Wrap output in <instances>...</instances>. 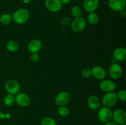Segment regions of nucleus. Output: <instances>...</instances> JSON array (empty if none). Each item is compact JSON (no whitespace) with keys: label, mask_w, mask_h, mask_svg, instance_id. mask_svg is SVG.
<instances>
[{"label":"nucleus","mask_w":126,"mask_h":125,"mask_svg":"<svg viewBox=\"0 0 126 125\" xmlns=\"http://www.w3.org/2000/svg\"><path fill=\"white\" fill-rule=\"evenodd\" d=\"M31 1L32 0H22V1H23L24 4H29L31 2Z\"/></svg>","instance_id":"obj_33"},{"label":"nucleus","mask_w":126,"mask_h":125,"mask_svg":"<svg viewBox=\"0 0 126 125\" xmlns=\"http://www.w3.org/2000/svg\"><path fill=\"white\" fill-rule=\"evenodd\" d=\"M70 13L74 18H78V17H81L82 9L79 6H74L71 7Z\"/></svg>","instance_id":"obj_22"},{"label":"nucleus","mask_w":126,"mask_h":125,"mask_svg":"<svg viewBox=\"0 0 126 125\" xmlns=\"http://www.w3.org/2000/svg\"><path fill=\"white\" fill-rule=\"evenodd\" d=\"M71 100V94L67 91H61L57 94L54 99L55 105L58 107L64 106L70 102Z\"/></svg>","instance_id":"obj_5"},{"label":"nucleus","mask_w":126,"mask_h":125,"mask_svg":"<svg viewBox=\"0 0 126 125\" xmlns=\"http://www.w3.org/2000/svg\"><path fill=\"white\" fill-rule=\"evenodd\" d=\"M3 102L7 107H11L15 104V96L12 94H7L3 99Z\"/></svg>","instance_id":"obj_21"},{"label":"nucleus","mask_w":126,"mask_h":125,"mask_svg":"<svg viewBox=\"0 0 126 125\" xmlns=\"http://www.w3.org/2000/svg\"><path fill=\"white\" fill-rule=\"evenodd\" d=\"M44 5L47 10L52 13L59 12L62 7L60 0H45Z\"/></svg>","instance_id":"obj_9"},{"label":"nucleus","mask_w":126,"mask_h":125,"mask_svg":"<svg viewBox=\"0 0 126 125\" xmlns=\"http://www.w3.org/2000/svg\"><path fill=\"white\" fill-rule=\"evenodd\" d=\"M126 125V123H123V124H120V125Z\"/></svg>","instance_id":"obj_34"},{"label":"nucleus","mask_w":126,"mask_h":125,"mask_svg":"<svg viewBox=\"0 0 126 125\" xmlns=\"http://www.w3.org/2000/svg\"><path fill=\"white\" fill-rule=\"evenodd\" d=\"M112 120L118 125L126 123V113L124 110L121 109H116L113 112Z\"/></svg>","instance_id":"obj_10"},{"label":"nucleus","mask_w":126,"mask_h":125,"mask_svg":"<svg viewBox=\"0 0 126 125\" xmlns=\"http://www.w3.org/2000/svg\"><path fill=\"white\" fill-rule=\"evenodd\" d=\"M81 75L84 78H89L92 76L91 69L89 67H85L81 71Z\"/></svg>","instance_id":"obj_25"},{"label":"nucleus","mask_w":126,"mask_h":125,"mask_svg":"<svg viewBox=\"0 0 126 125\" xmlns=\"http://www.w3.org/2000/svg\"><path fill=\"white\" fill-rule=\"evenodd\" d=\"M118 99L121 101L125 102L126 100V91L125 89H121L116 93Z\"/></svg>","instance_id":"obj_26"},{"label":"nucleus","mask_w":126,"mask_h":125,"mask_svg":"<svg viewBox=\"0 0 126 125\" xmlns=\"http://www.w3.org/2000/svg\"><path fill=\"white\" fill-rule=\"evenodd\" d=\"M87 20L89 24L92 25H97L99 22V16L95 12L89 13Z\"/></svg>","instance_id":"obj_20"},{"label":"nucleus","mask_w":126,"mask_h":125,"mask_svg":"<svg viewBox=\"0 0 126 125\" xmlns=\"http://www.w3.org/2000/svg\"><path fill=\"white\" fill-rule=\"evenodd\" d=\"M92 75L97 80L105 79L107 77V71L102 66H95L91 69Z\"/></svg>","instance_id":"obj_14"},{"label":"nucleus","mask_w":126,"mask_h":125,"mask_svg":"<svg viewBox=\"0 0 126 125\" xmlns=\"http://www.w3.org/2000/svg\"><path fill=\"white\" fill-rule=\"evenodd\" d=\"M87 106L91 110H97L100 107L101 101L99 98L96 95H91L87 99Z\"/></svg>","instance_id":"obj_16"},{"label":"nucleus","mask_w":126,"mask_h":125,"mask_svg":"<svg viewBox=\"0 0 126 125\" xmlns=\"http://www.w3.org/2000/svg\"><path fill=\"white\" fill-rule=\"evenodd\" d=\"M41 125H57L55 119L50 116H45L41 121Z\"/></svg>","instance_id":"obj_23"},{"label":"nucleus","mask_w":126,"mask_h":125,"mask_svg":"<svg viewBox=\"0 0 126 125\" xmlns=\"http://www.w3.org/2000/svg\"><path fill=\"white\" fill-rule=\"evenodd\" d=\"M6 47V49L9 52L11 53L16 52L18 50V48H19V45H18V42L17 41H16V40H11L7 42Z\"/></svg>","instance_id":"obj_19"},{"label":"nucleus","mask_w":126,"mask_h":125,"mask_svg":"<svg viewBox=\"0 0 126 125\" xmlns=\"http://www.w3.org/2000/svg\"><path fill=\"white\" fill-rule=\"evenodd\" d=\"M15 102L22 107H26L30 105L31 99L29 96L24 92H19L16 94Z\"/></svg>","instance_id":"obj_7"},{"label":"nucleus","mask_w":126,"mask_h":125,"mask_svg":"<svg viewBox=\"0 0 126 125\" xmlns=\"http://www.w3.org/2000/svg\"><path fill=\"white\" fill-rule=\"evenodd\" d=\"M119 13H120V15L122 16V17H126V11L125 9H123V10H121V11H119Z\"/></svg>","instance_id":"obj_31"},{"label":"nucleus","mask_w":126,"mask_h":125,"mask_svg":"<svg viewBox=\"0 0 126 125\" xmlns=\"http://www.w3.org/2000/svg\"><path fill=\"white\" fill-rule=\"evenodd\" d=\"M4 89L7 94L16 95L20 92V85L18 81L14 79H10L6 81L5 83Z\"/></svg>","instance_id":"obj_3"},{"label":"nucleus","mask_w":126,"mask_h":125,"mask_svg":"<svg viewBox=\"0 0 126 125\" xmlns=\"http://www.w3.org/2000/svg\"><path fill=\"white\" fill-rule=\"evenodd\" d=\"M71 0H60V2L62 3V4H68L70 3L71 2Z\"/></svg>","instance_id":"obj_30"},{"label":"nucleus","mask_w":126,"mask_h":125,"mask_svg":"<svg viewBox=\"0 0 126 125\" xmlns=\"http://www.w3.org/2000/svg\"><path fill=\"white\" fill-rule=\"evenodd\" d=\"M113 57L118 61H124L126 60V49L124 47H118L113 51Z\"/></svg>","instance_id":"obj_17"},{"label":"nucleus","mask_w":126,"mask_h":125,"mask_svg":"<svg viewBox=\"0 0 126 125\" xmlns=\"http://www.w3.org/2000/svg\"><path fill=\"white\" fill-rule=\"evenodd\" d=\"M112 114H113V111L111 110V108L103 107L100 109L99 111L98 112L97 116L100 122L105 123L108 121H111Z\"/></svg>","instance_id":"obj_6"},{"label":"nucleus","mask_w":126,"mask_h":125,"mask_svg":"<svg viewBox=\"0 0 126 125\" xmlns=\"http://www.w3.org/2000/svg\"><path fill=\"white\" fill-rule=\"evenodd\" d=\"M110 76L113 80H118L121 77L123 73V67L118 63H113L110 67L108 71Z\"/></svg>","instance_id":"obj_8"},{"label":"nucleus","mask_w":126,"mask_h":125,"mask_svg":"<svg viewBox=\"0 0 126 125\" xmlns=\"http://www.w3.org/2000/svg\"><path fill=\"white\" fill-rule=\"evenodd\" d=\"M70 18L68 17V16H66V17H65L64 18H63L61 20L62 25L64 26L68 25L70 23Z\"/></svg>","instance_id":"obj_28"},{"label":"nucleus","mask_w":126,"mask_h":125,"mask_svg":"<svg viewBox=\"0 0 126 125\" xmlns=\"http://www.w3.org/2000/svg\"><path fill=\"white\" fill-rule=\"evenodd\" d=\"M87 26V20L84 17L75 18L71 23V29L75 33H80L84 30Z\"/></svg>","instance_id":"obj_4"},{"label":"nucleus","mask_w":126,"mask_h":125,"mask_svg":"<svg viewBox=\"0 0 126 125\" xmlns=\"http://www.w3.org/2000/svg\"><path fill=\"white\" fill-rule=\"evenodd\" d=\"M43 47V43L41 40L38 39H34L31 40L28 44L27 49L31 53H38Z\"/></svg>","instance_id":"obj_15"},{"label":"nucleus","mask_w":126,"mask_h":125,"mask_svg":"<svg viewBox=\"0 0 126 125\" xmlns=\"http://www.w3.org/2000/svg\"><path fill=\"white\" fill-rule=\"evenodd\" d=\"M104 125H119L117 124L116 123L114 122V121H112L111 120V121H108V122L104 123Z\"/></svg>","instance_id":"obj_29"},{"label":"nucleus","mask_w":126,"mask_h":125,"mask_svg":"<svg viewBox=\"0 0 126 125\" xmlns=\"http://www.w3.org/2000/svg\"><path fill=\"white\" fill-rule=\"evenodd\" d=\"M12 21L16 24L23 25L28 22L30 18V12L27 9L20 8L16 10L12 15Z\"/></svg>","instance_id":"obj_1"},{"label":"nucleus","mask_w":126,"mask_h":125,"mask_svg":"<svg viewBox=\"0 0 126 125\" xmlns=\"http://www.w3.org/2000/svg\"><path fill=\"white\" fill-rule=\"evenodd\" d=\"M118 96L116 93L113 92L105 93L102 99V103L103 107L111 108L118 102Z\"/></svg>","instance_id":"obj_2"},{"label":"nucleus","mask_w":126,"mask_h":125,"mask_svg":"<svg viewBox=\"0 0 126 125\" xmlns=\"http://www.w3.org/2000/svg\"><path fill=\"white\" fill-rule=\"evenodd\" d=\"M115 82H113L111 80L103 79L100 82L99 84V87L100 89L105 93H109V92L114 91L116 89Z\"/></svg>","instance_id":"obj_11"},{"label":"nucleus","mask_w":126,"mask_h":125,"mask_svg":"<svg viewBox=\"0 0 126 125\" xmlns=\"http://www.w3.org/2000/svg\"><path fill=\"white\" fill-rule=\"evenodd\" d=\"M39 60V55L38 53H31L30 55V60L31 61L33 62H36L38 61Z\"/></svg>","instance_id":"obj_27"},{"label":"nucleus","mask_w":126,"mask_h":125,"mask_svg":"<svg viewBox=\"0 0 126 125\" xmlns=\"http://www.w3.org/2000/svg\"><path fill=\"white\" fill-rule=\"evenodd\" d=\"M57 112L59 115L62 117H66L70 114V109L66 106H60L58 107Z\"/></svg>","instance_id":"obj_24"},{"label":"nucleus","mask_w":126,"mask_h":125,"mask_svg":"<svg viewBox=\"0 0 126 125\" xmlns=\"http://www.w3.org/2000/svg\"><path fill=\"white\" fill-rule=\"evenodd\" d=\"M100 0H84L82 6L85 11L88 13L94 12L99 6Z\"/></svg>","instance_id":"obj_12"},{"label":"nucleus","mask_w":126,"mask_h":125,"mask_svg":"<svg viewBox=\"0 0 126 125\" xmlns=\"http://www.w3.org/2000/svg\"><path fill=\"white\" fill-rule=\"evenodd\" d=\"M12 22V15L8 13H2L0 16V23L2 25L7 26L9 25Z\"/></svg>","instance_id":"obj_18"},{"label":"nucleus","mask_w":126,"mask_h":125,"mask_svg":"<svg viewBox=\"0 0 126 125\" xmlns=\"http://www.w3.org/2000/svg\"><path fill=\"white\" fill-rule=\"evenodd\" d=\"M6 118V113L2 112L0 111V120H2V119H5Z\"/></svg>","instance_id":"obj_32"},{"label":"nucleus","mask_w":126,"mask_h":125,"mask_svg":"<svg viewBox=\"0 0 126 125\" xmlns=\"http://www.w3.org/2000/svg\"><path fill=\"white\" fill-rule=\"evenodd\" d=\"M108 6L115 12H119L126 9V0H108Z\"/></svg>","instance_id":"obj_13"}]
</instances>
